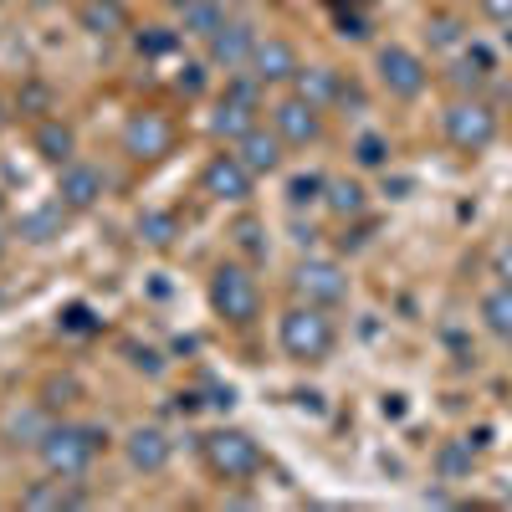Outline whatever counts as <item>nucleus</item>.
Masks as SVG:
<instances>
[{
    "label": "nucleus",
    "mask_w": 512,
    "mask_h": 512,
    "mask_svg": "<svg viewBox=\"0 0 512 512\" xmlns=\"http://www.w3.org/2000/svg\"><path fill=\"white\" fill-rule=\"evenodd\" d=\"M205 466L221 482H251L267 466V456H262V446H256V436L236 431V425H221V431L205 436Z\"/></svg>",
    "instance_id": "obj_4"
},
{
    "label": "nucleus",
    "mask_w": 512,
    "mask_h": 512,
    "mask_svg": "<svg viewBox=\"0 0 512 512\" xmlns=\"http://www.w3.org/2000/svg\"><path fill=\"white\" fill-rule=\"evenodd\" d=\"M277 344L292 364H323L338 344V328L328 318V308H313V303H297L282 313L277 323Z\"/></svg>",
    "instance_id": "obj_2"
},
{
    "label": "nucleus",
    "mask_w": 512,
    "mask_h": 512,
    "mask_svg": "<svg viewBox=\"0 0 512 512\" xmlns=\"http://www.w3.org/2000/svg\"><path fill=\"white\" fill-rule=\"evenodd\" d=\"M354 159H359V169H390V139L384 134H359Z\"/></svg>",
    "instance_id": "obj_31"
},
{
    "label": "nucleus",
    "mask_w": 512,
    "mask_h": 512,
    "mask_svg": "<svg viewBox=\"0 0 512 512\" xmlns=\"http://www.w3.org/2000/svg\"><path fill=\"white\" fill-rule=\"evenodd\" d=\"M251 185H256V175L241 164V154H216V159L200 169V190L210 200H221V205H246L251 200Z\"/></svg>",
    "instance_id": "obj_11"
},
{
    "label": "nucleus",
    "mask_w": 512,
    "mask_h": 512,
    "mask_svg": "<svg viewBox=\"0 0 512 512\" xmlns=\"http://www.w3.org/2000/svg\"><path fill=\"white\" fill-rule=\"evenodd\" d=\"M180 36L185 31H175V26H139L134 31V47H139V57H169L180 47Z\"/></svg>",
    "instance_id": "obj_29"
},
{
    "label": "nucleus",
    "mask_w": 512,
    "mask_h": 512,
    "mask_svg": "<svg viewBox=\"0 0 512 512\" xmlns=\"http://www.w3.org/2000/svg\"><path fill=\"white\" fill-rule=\"evenodd\" d=\"M41 395H47V400H41L47 410H62V405L77 400V379H47V390H41Z\"/></svg>",
    "instance_id": "obj_35"
},
{
    "label": "nucleus",
    "mask_w": 512,
    "mask_h": 512,
    "mask_svg": "<svg viewBox=\"0 0 512 512\" xmlns=\"http://www.w3.org/2000/svg\"><path fill=\"white\" fill-rule=\"evenodd\" d=\"M108 446L103 425H77V420H52V431L41 436L36 456L52 477H88V466L98 461V451Z\"/></svg>",
    "instance_id": "obj_1"
},
{
    "label": "nucleus",
    "mask_w": 512,
    "mask_h": 512,
    "mask_svg": "<svg viewBox=\"0 0 512 512\" xmlns=\"http://www.w3.org/2000/svg\"><path fill=\"white\" fill-rule=\"evenodd\" d=\"M272 128L282 134L287 149H308V144L323 139V108L308 103V98H297V93H287V98L272 103Z\"/></svg>",
    "instance_id": "obj_9"
},
{
    "label": "nucleus",
    "mask_w": 512,
    "mask_h": 512,
    "mask_svg": "<svg viewBox=\"0 0 512 512\" xmlns=\"http://www.w3.org/2000/svg\"><path fill=\"white\" fill-rule=\"evenodd\" d=\"M323 190H328V175H318V169H303V175H292L287 180V210H313L323 205Z\"/></svg>",
    "instance_id": "obj_27"
},
{
    "label": "nucleus",
    "mask_w": 512,
    "mask_h": 512,
    "mask_svg": "<svg viewBox=\"0 0 512 512\" xmlns=\"http://www.w3.org/2000/svg\"><path fill=\"white\" fill-rule=\"evenodd\" d=\"M256 41H262V31H256L246 16H231L216 36L205 41V62H210V67H221V72H241V67H251Z\"/></svg>",
    "instance_id": "obj_10"
},
{
    "label": "nucleus",
    "mask_w": 512,
    "mask_h": 512,
    "mask_svg": "<svg viewBox=\"0 0 512 512\" xmlns=\"http://www.w3.org/2000/svg\"><path fill=\"white\" fill-rule=\"evenodd\" d=\"M231 149L241 154V164L251 169L256 180L277 175V169H282V159H287V154H282V149H287V144H282V134H277V128H262V123H256V128H251L246 139H236Z\"/></svg>",
    "instance_id": "obj_16"
},
{
    "label": "nucleus",
    "mask_w": 512,
    "mask_h": 512,
    "mask_svg": "<svg viewBox=\"0 0 512 512\" xmlns=\"http://www.w3.org/2000/svg\"><path fill=\"white\" fill-rule=\"evenodd\" d=\"M502 41H507V47H512V26H502Z\"/></svg>",
    "instance_id": "obj_45"
},
{
    "label": "nucleus",
    "mask_w": 512,
    "mask_h": 512,
    "mask_svg": "<svg viewBox=\"0 0 512 512\" xmlns=\"http://www.w3.org/2000/svg\"><path fill=\"white\" fill-rule=\"evenodd\" d=\"M41 103H47V88H26L21 93V108H41Z\"/></svg>",
    "instance_id": "obj_43"
},
{
    "label": "nucleus",
    "mask_w": 512,
    "mask_h": 512,
    "mask_svg": "<svg viewBox=\"0 0 512 512\" xmlns=\"http://www.w3.org/2000/svg\"><path fill=\"white\" fill-rule=\"evenodd\" d=\"M164 6H175V11H180V6H185V0H164Z\"/></svg>",
    "instance_id": "obj_46"
},
{
    "label": "nucleus",
    "mask_w": 512,
    "mask_h": 512,
    "mask_svg": "<svg viewBox=\"0 0 512 512\" xmlns=\"http://www.w3.org/2000/svg\"><path fill=\"white\" fill-rule=\"evenodd\" d=\"M6 251H11V246H6V236H0V262H6Z\"/></svg>",
    "instance_id": "obj_44"
},
{
    "label": "nucleus",
    "mask_w": 512,
    "mask_h": 512,
    "mask_svg": "<svg viewBox=\"0 0 512 512\" xmlns=\"http://www.w3.org/2000/svg\"><path fill=\"white\" fill-rule=\"evenodd\" d=\"M139 236H144L149 246H175L180 216H175V210H144V216H139Z\"/></svg>",
    "instance_id": "obj_28"
},
{
    "label": "nucleus",
    "mask_w": 512,
    "mask_h": 512,
    "mask_svg": "<svg viewBox=\"0 0 512 512\" xmlns=\"http://www.w3.org/2000/svg\"><path fill=\"white\" fill-rule=\"evenodd\" d=\"M297 67H303V62H297V47H292L287 36H262V41H256L251 72L262 77L267 88H287V82L297 77Z\"/></svg>",
    "instance_id": "obj_14"
},
{
    "label": "nucleus",
    "mask_w": 512,
    "mask_h": 512,
    "mask_svg": "<svg viewBox=\"0 0 512 512\" xmlns=\"http://www.w3.org/2000/svg\"><path fill=\"white\" fill-rule=\"evenodd\" d=\"M364 185L359 180H328V190H323V210H333L338 221H354V216H364Z\"/></svg>",
    "instance_id": "obj_26"
},
{
    "label": "nucleus",
    "mask_w": 512,
    "mask_h": 512,
    "mask_svg": "<svg viewBox=\"0 0 512 512\" xmlns=\"http://www.w3.org/2000/svg\"><path fill=\"white\" fill-rule=\"evenodd\" d=\"M169 149H175V123H169L159 108L128 113V123H123V154H128V159L154 164V159H164Z\"/></svg>",
    "instance_id": "obj_8"
},
{
    "label": "nucleus",
    "mask_w": 512,
    "mask_h": 512,
    "mask_svg": "<svg viewBox=\"0 0 512 512\" xmlns=\"http://www.w3.org/2000/svg\"><path fill=\"white\" fill-rule=\"evenodd\" d=\"M175 88H180L185 98H200V93H205V62H185V72L175 77Z\"/></svg>",
    "instance_id": "obj_36"
},
{
    "label": "nucleus",
    "mask_w": 512,
    "mask_h": 512,
    "mask_svg": "<svg viewBox=\"0 0 512 512\" xmlns=\"http://www.w3.org/2000/svg\"><path fill=\"white\" fill-rule=\"evenodd\" d=\"M0 216H6V200H0Z\"/></svg>",
    "instance_id": "obj_48"
},
{
    "label": "nucleus",
    "mask_w": 512,
    "mask_h": 512,
    "mask_svg": "<svg viewBox=\"0 0 512 512\" xmlns=\"http://www.w3.org/2000/svg\"><path fill=\"white\" fill-rule=\"evenodd\" d=\"M333 6H344V0H333ZM349 6H354V0H349Z\"/></svg>",
    "instance_id": "obj_47"
},
{
    "label": "nucleus",
    "mask_w": 512,
    "mask_h": 512,
    "mask_svg": "<svg viewBox=\"0 0 512 512\" xmlns=\"http://www.w3.org/2000/svg\"><path fill=\"white\" fill-rule=\"evenodd\" d=\"M236 236H241V246L256 256V262L267 256V241H262V226H256V221H241V226H236Z\"/></svg>",
    "instance_id": "obj_37"
},
{
    "label": "nucleus",
    "mask_w": 512,
    "mask_h": 512,
    "mask_svg": "<svg viewBox=\"0 0 512 512\" xmlns=\"http://www.w3.org/2000/svg\"><path fill=\"white\" fill-rule=\"evenodd\" d=\"M477 318H482V328L492 338H507V344H512V282H497L492 292H482Z\"/></svg>",
    "instance_id": "obj_24"
},
{
    "label": "nucleus",
    "mask_w": 512,
    "mask_h": 512,
    "mask_svg": "<svg viewBox=\"0 0 512 512\" xmlns=\"http://www.w3.org/2000/svg\"><path fill=\"white\" fill-rule=\"evenodd\" d=\"M256 113H262V108H246V103H236V98H221L216 108H210L205 128H210V139L236 144V139H246L251 128H256Z\"/></svg>",
    "instance_id": "obj_20"
},
{
    "label": "nucleus",
    "mask_w": 512,
    "mask_h": 512,
    "mask_svg": "<svg viewBox=\"0 0 512 512\" xmlns=\"http://www.w3.org/2000/svg\"><path fill=\"white\" fill-rule=\"evenodd\" d=\"M492 272H497L502 282H512V241H507V246H497V256H492Z\"/></svg>",
    "instance_id": "obj_41"
},
{
    "label": "nucleus",
    "mask_w": 512,
    "mask_h": 512,
    "mask_svg": "<svg viewBox=\"0 0 512 512\" xmlns=\"http://www.w3.org/2000/svg\"><path fill=\"white\" fill-rule=\"evenodd\" d=\"M67 221H72V210L62 200H41V205H31L26 216L16 221V236L26 246H52V241L67 236Z\"/></svg>",
    "instance_id": "obj_17"
},
{
    "label": "nucleus",
    "mask_w": 512,
    "mask_h": 512,
    "mask_svg": "<svg viewBox=\"0 0 512 512\" xmlns=\"http://www.w3.org/2000/svg\"><path fill=\"white\" fill-rule=\"evenodd\" d=\"M77 26L93 41H113L128 31V0H82L77 6Z\"/></svg>",
    "instance_id": "obj_19"
},
{
    "label": "nucleus",
    "mask_w": 512,
    "mask_h": 512,
    "mask_svg": "<svg viewBox=\"0 0 512 512\" xmlns=\"http://www.w3.org/2000/svg\"><path fill=\"white\" fill-rule=\"evenodd\" d=\"M62 328H72V333H88V328H93V313L77 303V308H67V313H62Z\"/></svg>",
    "instance_id": "obj_39"
},
{
    "label": "nucleus",
    "mask_w": 512,
    "mask_h": 512,
    "mask_svg": "<svg viewBox=\"0 0 512 512\" xmlns=\"http://www.w3.org/2000/svg\"><path fill=\"white\" fill-rule=\"evenodd\" d=\"M82 502H88V492L77 487V477H52V472L21 492V507H31V512H62V507H82Z\"/></svg>",
    "instance_id": "obj_18"
},
{
    "label": "nucleus",
    "mask_w": 512,
    "mask_h": 512,
    "mask_svg": "<svg viewBox=\"0 0 512 512\" xmlns=\"http://www.w3.org/2000/svg\"><path fill=\"white\" fill-rule=\"evenodd\" d=\"M338 103H344V108H364V88H354V82H344V93H338Z\"/></svg>",
    "instance_id": "obj_42"
},
{
    "label": "nucleus",
    "mask_w": 512,
    "mask_h": 512,
    "mask_svg": "<svg viewBox=\"0 0 512 512\" xmlns=\"http://www.w3.org/2000/svg\"><path fill=\"white\" fill-rule=\"evenodd\" d=\"M431 466H436L441 482H466V477H472V466H477L472 441H441L436 456H431Z\"/></svg>",
    "instance_id": "obj_25"
},
{
    "label": "nucleus",
    "mask_w": 512,
    "mask_h": 512,
    "mask_svg": "<svg viewBox=\"0 0 512 512\" xmlns=\"http://www.w3.org/2000/svg\"><path fill=\"white\" fill-rule=\"evenodd\" d=\"M226 21H231L226 16V0H185V6H180V31L195 36V41H210Z\"/></svg>",
    "instance_id": "obj_23"
},
{
    "label": "nucleus",
    "mask_w": 512,
    "mask_h": 512,
    "mask_svg": "<svg viewBox=\"0 0 512 512\" xmlns=\"http://www.w3.org/2000/svg\"><path fill=\"white\" fill-rule=\"evenodd\" d=\"M425 36H431V47H456V41H461V21L456 16H431Z\"/></svg>",
    "instance_id": "obj_33"
},
{
    "label": "nucleus",
    "mask_w": 512,
    "mask_h": 512,
    "mask_svg": "<svg viewBox=\"0 0 512 512\" xmlns=\"http://www.w3.org/2000/svg\"><path fill=\"white\" fill-rule=\"evenodd\" d=\"M128 354H134L128 364H134V369H144V374H159V369H164V359H159L154 349H128Z\"/></svg>",
    "instance_id": "obj_40"
},
{
    "label": "nucleus",
    "mask_w": 512,
    "mask_h": 512,
    "mask_svg": "<svg viewBox=\"0 0 512 512\" xmlns=\"http://www.w3.org/2000/svg\"><path fill=\"white\" fill-rule=\"evenodd\" d=\"M47 431H52V410H47V405H36V400L11 405L6 415H0V441H6V446H26V451H36Z\"/></svg>",
    "instance_id": "obj_15"
},
{
    "label": "nucleus",
    "mask_w": 512,
    "mask_h": 512,
    "mask_svg": "<svg viewBox=\"0 0 512 512\" xmlns=\"http://www.w3.org/2000/svg\"><path fill=\"white\" fill-rule=\"evenodd\" d=\"M226 98H236V103H246V108H262V103H267V82L256 77V72H231V77H226Z\"/></svg>",
    "instance_id": "obj_30"
},
{
    "label": "nucleus",
    "mask_w": 512,
    "mask_h": 512,
    "mask_svg": "<svg viewBox=\"0 0 512 512\" xmlns=\"http://www.w3.org/2000/svg\"><path fill=\"white\" fill-rule=\"evenodd\" d=\"M374 77H379V88L390 93V98L410 103V98L425 93V82H431V67L420 62V52H410V47H400V41H390V47H379V52H374Z\"/></svg>",
    "instance_id": "obj_7"
},
{
    "label": "nucleus",
    "mask_w": 512,
    "mask_h": 512,
    "mask_svg": "<svg viewBox=\"0 0 512 512\" xmlns=\"http://www.w3.org/2000/svg\"><path fill=\"white\" fill-rule=\"evenodd\" d=\"M292 93L297 98H308V103H318V108H328V103H338V93H344V77H338L333 67H297V77H292Z\"/></svg>",
    "instance_id": "obj_22"
},
{
    "label": "nucleus",
    "mask_w": 512,
    "mask_h": 512,
    "mask_svg": "<svg viewBox=\"0 0 512 512\" xmlns=\"http://www.w3.org/2000/svg\"><path fill=\"white\" fill-rule=\"evenodd\" d=\"M205 297H210V313H216L221 323H231V328H246V323H256V313H262V287H256V277L241 262H221L216 272H210Z\"/></svg>",
    "instance_id": "obj_3"
},
{
    "label": "nucleus",
    "mask_w": 512,
    "mask_h": 512,
    "mask_svg": "<svg viewBox=\"0 0 512 512\" xmlns=\"http://www.w3.org/2000/svg\"><path fill=\"white\" fill-rule=\"evenodd\" d=\"M292 292H297V303L338 308V303H349V272L338 262H328V256H303L292 267Z\"/></svg>",
    "instance_id": "obj_6"
},
{
    "label": "nucleus",
    "mask_w": 512,
    "mask_h": 512,
    "mask_svg": "<svg viewBox=\"0 0 512 512\" xmlns=\"http://www.w3.org/2000/svg\"><path fill=\"white\" fill-rule=\"evenodd\" d=\"M0 6H6V0H0Z\"/></svg>",
    "instance_id": "obj_49"
},
{
    "label": "nucleus",
    "mask_w": 512,
    "mask_h": 512,
    "mask_svg": "<svg viewBox=\"0 0 512 512\" xmlns=\"http://www.w3.org/2000/svg\"><path fill=\"white\" fill-rule=\"evenodd\" d=\"M482 77H487V67H482V62H477L472 52H466V57H461V62L451 67V82H456V88H461V93H466V88H472V93H477V88H482Z\"/></svg>",
    "instance_id": "obj_32"
},
{
    "label": "nucleus",
    "mask_w": 512,
    "mask_h": 512,
    "mask_svg": "<svg viewBox=\"0 0 512 512\" xmlns=\"http://www.w3.org/2000/svg\"><path fill=\"white\" fill-rule=\"evenodd\" d=\"M31 149L47 159V164H72L77 159V134H72V123H62V118H41L36 123V134H31Z\"/></svg>",
    "instance_id": "obj_21"
},
{
    "label": "nucleus",
    "mask_w": 512,
    "mask_h": 512,
    "mask_svg": "<svg viewBox=\"0 0 512 512\" xmlns=\"http://www.w3.org/2000/svg\"><path fill=\"white\" fill-rule=\"evenodd\" d=\"M103 190H108L103 169L88 164V159H72V164L57 169V200L72 210V216H77V210H93V205L103 200Z\"/></svg>",
    "instance_id": "obj_12"
},
{
    "label": "nucleus",
    "mask_w": 512,
    "mask_h": 512,
    "mask_svg": "<svg viewBox=\"0 0 512 512\" xmlns=\"http://www.w3.org/2000/svg\"><path fill=\"white\" fill-rule=\"evenodd\" d=\"M441 128H446L451 149H461V154H487V149L497 144V108L482 103L477 93H472V98H456V103L446 108Z\"/></svg>",
    "instance_id": "obj_5"
},
{
    "label": "nucleus",
    "mask_w": 512,
    "mask_h": 512,
    "mask_svg": "<svg viewBox=\"0 0 512 512\" xmlns=\"http://www.w3.org/2000/svg\"><path fill=\"white\" fill-rule=\"evenodd\" d=\"M123 456L139 477H159L169 466V456H175V441H169L159 425H134V431L123 436Z\"/></svg>",
    "instance_id": "obj_13"
},
{
    "label": "nucleus",
    "mask_w": 512,
    "mask_h": 512,
    "mask_svg": "<svg viewBox=\"0 0 512 512\" xmlns=\"http://www.w3.org/2000/svg\"><path fill=\"white\" fill-rule=\"evenodd\" d=\"M333 26H338V36H344V41H369V16L364 11H338Z\"/></svg>",
    "instance_id": "obj_34"
},
{
    "label": "nucleus",
    "mask_w": 512,
    "mask_h": 512,
    "mask_svg": "<svg viewBox=\"0 0 512 512\" xmlns=\"http://www.w3.org/2000/svg\"><path fill=\"white\" fill-rule=\"evenodd\" d=\"M477 6H482V16H487V21L512 26V0H477Z\"/></svg>",
    "instance_id": "obj_38"
}]
</instances>
